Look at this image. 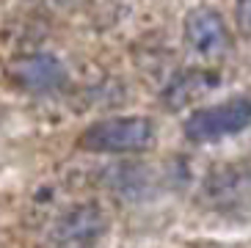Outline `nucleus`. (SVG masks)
<instances>
[{
	"label": "nucleus",
	"mask_w": 251,
	"mask_h": 248,
	"mask_svg": "<svg viewBox=\"0 0 251 248\" xmlns=\"http://www.w3.org/2000/svg\"><path fill=\"white\" fill-rule=\"evenodd\" d=\"M108 229V215L97 204H83L64 212L50 232V240L58 248H89Z\"/></svg>",
	"instance_id": "nucleus-4"
},
{
	"label": "nucleus",
	"mask_w": 251,
	"mask_h": 248,
	"mask_svg": "<svg viewBox=\"0 0 251 248\" xmlns=\"http://www.w3.org/2000/svg\"><path fill=\"white\" fill-rule=\"evenodd\" d=\"M52 3H72V0H52Z\"/></svg>",
	"instance_id": "nucleus-8"
},
{
	"label": "nucleus",
	"mask_w": 251,
	"mask_h": 248,
	"mask_svg": "<svg viewBox=\"0 0 251 248\" xmlns=\"http://www.w3.org/2000/svg\"><path fill=\"white\" fill-rule=\"evenodd\" d=\"M249 122H251L249 99H235V102L218 105V108L193 110L191 116L185 119L182 130L188 141L210 144V141H221V138L243 132L249 127Z\"/></svg>",
	"instance_id": "nucleus-2"
},
{
	"label": "nucleus",
	"mask_w": 251,
	"mask_h": 248,
	"mask_svg": "<svg viewBox=\"0 0 251 248\" xmlns=\"http://www.w3.org/2000/svg\"><path fill=\"white\" fill-rule=\"evenodd\" d=\"M80 146L97 154L147 152L155 146V124L144 116H113L89 124L80 135Z\"/></svg>",
	"instance_id": "nucleus-1"
},
{
	"label": "nucleus",
	"mask_w": 251,
	"mask_h": 248,
	"mask_svg": "<svg viewBox=\"0 0 251 248\" xmlns=\"http://www.w3.org/2000/svg\"><path fill=\"white\" fill-rule=\"evenodd\" d=\"M215 83H218V77H215V74L191 72V74H185V77H179L177 83H171V86H169V91H166V102H171L174 108H179V105H188L191 99L207 94V91L215 86Z\"/></svg>",
	"instance_id": "nucleus-6"
},
{
	"label": "nucleus",
	"mask_w": 251,
	"mask_h": 248,
	"mask_svg": "<svg viewBox=\"0 0 251 248\" xmlns=\"http://www.w3.org/2000/svg\"><path fill=\"white\" fill-rule=\"evenodd\" d=\"M204 196L213 198L221 207L224 201H237V171L226 168V171H213L204 185Z\"/></svg>",
	"instance_id": "nucleus-7"
},
{
	"label": "nucleus",
	"mask_w": 251,
	"mask_h": 248,
	"mask_svg": "<svg viewBox=\"0 0 251 248\" xmlns=\"http://www.w3.org/2000/svg\"><path fill=\"white\" fill-rule=\"evenodd\" d=\"M8 77L30 94H50L69 83L67 66L50 52H33V55L17 58L8 66Z\"/></svg>",
	"instance_id": "nucleus-3"
},
{
	"label": "nucleus",
	"mask_w": 251,
	"mask_h": 248,
	"mask_svg": "<svg viewBox=\"0 0 251 248\" xmlns=\"http://www.w3.org/2000/svg\"><path fill=\"white\" fill-rule=\"evenodd\" d=\"M185 39L199 55H221L226 50L229 33L224 25V17L215 8H196L185 20Z\"/></svg>",
	"instance_id": "nucleus-5"
}]
</instances>
